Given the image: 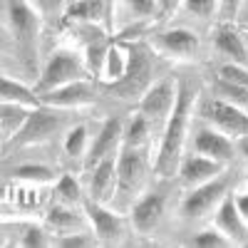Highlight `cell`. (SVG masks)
I'll return each mask as SVG.
<instances>
[{"mask_svg":"<svg viewBox=\"0 0 248 248\" xmlns=\"http://www.w3.org/2000/svg\"><path fill=\"white\" fill-rule=\"evenodd\" d=\"M55 201L57 203H67V206H82L85 196H82V186L72 174H62L55 181Z\"/></svg>","mask_w":248,"mask_h":248,"instance_id":"obj_27","label":"cell"},{"mask_svg":"<svg viewBox=\"0 0 248 248\" xmlns=\"http://www.w3.org/2000/svg\"><path fill=\"white\" fill-rule=\"evenodd\" d=\"M99 243L94 233H90L87 229H82V231H70V233H62L55 238V246H62V248H90Z\"/></svg>","mask_w":248,"mask_h":248,"instance_id":"obj_32","label":"cell"},{"mask_svg":"<svg viewBox=\"0 0 248 248\" xmlns=\"http://www.w3.org/2000/svg\"><path fill=\"white\" fill-rule=\"evenodd\" d=\"M45 107H55V109H82L90 107L94 102V87L90 85V79H77L70 85H62L57 90H50L45 94H40Z\"/></svg>","mask_w":248,"mask_h":248,"instance_id":"obj_12","label":"cell"},{"mask_svg":"<svg viewBox=\"0 0 248 248\" xmlns=\"http://www.w3.org/2000/svg\"><path fill=\"white\" fill-rule=\"evenodd\" d=\"M223 167L226 164L216 161V159H209V156H203L199 152L189 154V156H184L181 164H179V179L181 184L186 186V189H194V186H201L206 181H211L216 176L223 174Z\"/></svg>","mask_w":248,"mask_h":248,"instance_id":"obj_15","label":"cell"},{"mask_svg":"<svg viewBox=\"0 0 248 248\" xmlns=\"http://www.w3.org/2000/svg\"><path fill=\"white\" fill-rule=\"evenodd\" d=\"M196 99L199 90L186 79H179V90H176V105L171 114L164 119V134L156 149L154 159V171L159 176H174L179 171V164L184 159V144H186V132L196 109Z\"/></svg>","mask_w":248,"mask_h":248,"instance_id":"obj_1","label":"cell"},{"mask_svg":"<svg viewBox=\"0 0 248 248\" xmlns=\"http://www.w3.org/2000/svg\"><path fill=\"white\" fill-rule=\"evenodd\" d=\"M189 246H196V248H229V246H233V241L221 229H206V231H199L189 241Z\"/></svg>","mask_w":248,"mask_h":248,"instance_id":"obj_30","label":"cell"},{"mask_svg":"<svg viewBox=\"0 0 248 248\" xmlns=\"http://www.w3.org/2000/svg\"><path fill=\"white\" fill-rule=\"evenodd\" d=\"M149 137H152V119L147 114L137 112L129 124L124 127V147H137V149H144L149 144Z\"/></svg>","mask_w":248,"mask_h":248,"instance_id":"obj_25","label":"cell"},{"mask_svg":"<svg viewBox=\"0 0 248 248\" xmlns=\"http://www.w3.org/2000/svg\"><path fill=\"white\" fill-rule=\"evenodd\" d=\"M0 97H3V102L28 107V109L43 107V99H40V94L35 92V87H28L25 82H20L10 75H3V82H0Z\"/></svg>","mask_w":248,"mask_h":248,"instance_id":"obj_23","label":"cell"},{"mask_svg":"<svg viewBox=\"0 0 248 248\" xmlns=\"http://www.w3.org/2000/svg\"><path fill=\"white\" fill-rule=\"evenodd\" d=\"M236 152L248 161V137H241V139H236Z\"/></svg>","mask_w":248,"mask_h":248,"instance_id":"obj_41","label":"cell"},{"mask_svg":"<svg viewBox=\"0 0 248 248\" xmlns=\"http://www.w3.org/2000/svg\"><path fill=\"white\" fill-rule=\"evenodd\" d=\"M154 50L147 43H129V67L119 82H114L112 90L122 99H141V94L154 85Z\"/></svg>","mask_w":248,"mask_h":248,"instance_id":"obj_3","label":"cell"},{"mask_svg":"<svg viewBox=\"0 0 248 248\" xmlns=\"http://www.w3.org/2000/svg\"><path fill=\"white\" fill-rule=\"evenodd\" d=\"M5 28L13 37L15 55L30 77H40L37 72V35H40V15L28 0H3Z\"/></svg>","mask_w":248,"mask_h":248,"instance_id":"obj_2","label":"cell"},{"mask_svg":"<svg viewBox=\"0 0 248 248\" xmlns=\"http://www.w3.org/2000/svg\"><path fill=\"white\" fill-rule=\"evenodd\" d=\"M43 17H60L70 8V0H28Z\"/></svg>","mask_w":248,"mask_h":248,"instance_id":"obj_34","label":"cell"},{"mask_svg":"<svg viewBox=\"0 0 248 248\" xmlns=\"http://www.w3.org/2000/svg\"><path fill=\"white\" fill-rule=\"evenodd\" d=\"M129 67V43L124 40H114L107 50V60H105V67H102V77L99 82L105 87H112L114 82H119L124 77Z\"/></svg>","mask_w":248,"mask_h":248,"instance_id":"obj_22","label":"cell"},{"mask_svg":"<svg viewBox=\"0 0 248 248\" xmlns=\"http://www.w3.org/2000/svg\"><path fill=\"white\" fill-rule=\"evenodd\" d=\"M226 199V176H216L201 186L189 189V194L181 201V216L184 218H203L209 211H216V206Z\"/></svg>","mask_w":248,"mask_h":248,"instance_id":"obj_9","label":"cell"},{"mask_svg":"<svg viewBox=\"0 0 248 248\" xmlns=\"http://www.w3.org/2000/svg\"><path fill=\"white\" fill-rule=\"evenodd\" d=\"M233 201H236V206H238L241 216L248 221V191H241V194H236V196H233Z\"/></svg>","mask_w":248,"mask_h":248,"instance_id":"obj_38","label":"cell"},{"mask_svg":"<svg viewBox=\"0 0 248 248\" xmlns=\"http://www.w3.org/2000/svg\"><path fill=\"white\" fill-rule=\"evenodd\" d=\"M241 3H243V0H221V20H231V17H236Z\"/></svg>","mask_w":248,"mask_h":248,"instance_id":"obj_37","label":"cell"},{"mask_svg":"<svg viewBox=\"0 0 248 248\" xmlns=\"http://www.w3.org/2000/svg\"><path fill=\"white\" fill-rule=\"evenodd\" d=\"M90 77L92 75L87 70L85 55H79L75 50H55L47 57L45 67L40 70V77L35 79V92L45 94L62 85H70V82H77V79H90Z\"/></svg>","mask_w":248,"mask_h":248,"instance_id":"obj_4","label":"cell"},{"mask_svg":"<svg viewBox=\"0 0 248 248\" xmlns=\"http://www.w3.org/2000/svg\"><path fill=\"white\" fill-rule=\"evenodd\" d=\"M236 17H238V23L248 30V0H243V3H241V8H238Z\"/></svg>","mask_w":248,"mask_h":248,"instance_id":"obj_40","label":"cell"},{"mask_svg":"<svg viewBox=\"0 0 248 248\" xmlns=\"http://www.w3.org/2000/svg\"><path fill=\"white\" fill-rule=\"evenodd\" d=\"M122 147H124V122L119 117H109L99 127L94 141L90 144V152H87L85 161H82V167L92 171L99 161H105L109 156H119Z\"/></svg>","mask_w":248,"mask_h":248,"instance_id":"obj_10","label":"cell"},{"mask_svg":"<svg viewBox=\"0 0 248 248\" xmlns=\"http://www.w3.org/2000/svg\"><path fill=\"white\" fill-rule=\"evenodd\" d=\"M194 152L216 159L221 164H229L236 154V139H231L229 134H223L218 127H201L194 137Z\"/></svg>","mask_w":248,"mask_h":248,"instance_id":"obj_14","label":"cell"},{"mask_svg":"<svg viewBox=\"0 0 248 248\" xmlns=\"http://www.w3.org/2000/svg\"><path fill=\"white\" fill-rule=\"evenodd\" d=\"M65 109H55V107H37L30 112L28 122L8 144H3L5 154H10L13 149H25V147H37V144L50 141L62 127H65Z\"/></svg>","mask_w":248,"mask_h":248,"instance_id":"obj_6","label":"cell"},{"mask_svg":"<svg viewBox=\"0 0 248 248\" xmlns=\"http://www.w3.org/2000/svg\"><path fill=\"white\" fill-rule=\"evenodd\" d=\"M87 218H90V229L97 236L102 246H117L122 243L124 233H127V221H124L122 211L109 209V203H99L92 199H85L82 203Z\"/></svg>","mask_w":248,"mask_h":248,"instance_id":"obj_7","label":"cell"},{"mask_svg":"<svg viewBox=\"0 0 248 248\" xmlns=\"http://www.w3.org/2000/svg\"><path fill=\"white\" fill-rule=\"evenodd\" d=\"M134 17L144 20V17H154V13H159V0H127Z\"/></svg>","mask_w":248,"mask_h":248,"instance_id":"obj_36","label":"cell"},{"mask_svg":"<svg viewBox=\"0 0 248 248\" xmlns=\"http://www.w3.org/2000/svg\"><path fill=\"white\" fill-rule=\"evenodd\" d=\"M214 45L231 62L248 67V45H246L241 30L231 25V20H221L218 23V28L214 30Z\"/></svg>","mask_w":248,"mask_h":248,"instance_id":"obj_18","label":"cell"},{"mask_svg":"<svg viewBox=\"0 0 248 248\" xmlns=\"http://www.w3.org/2000/svg\"><path fill=\"white\" fill-rule=\"evenodd\" d=\"M176 90H179V79L167 77L161 82H154L137 102V109L147 114L149 119H167L176 105Z\"/></svg>","mask_w":248,"mask_h":248,"instance_id":"obj_11","label":"cell"},{"mask_svg":"<svg viewBox=\"0 0 248 248\" xmlns=\"http://www.w3.org/2000/svg\"><path fill=\"white\" fill-rule=\"evenodd\" d=\"M144 176H147L144 152L137 147H122V152L117 156V194L112 199L117 211L132 209L134 196L144 186Z\"/></svg>","mask_w":248,"mask_h":248,"instance_id":"obj_5","label":"cell"},{"mask_svg":"<svg viewBox=\"0 0 248 248\" xmlns=\"http://www.w3.org/2000/svg\"><path fill=\"white\" fill-rule=\"evenodd\" d=\"M216 229H221L226 236L233 241V246H246L248 243V221L241 216L233 196L226 194V199L216 206Z\"/></svg>","mask_w":248,"mask_h":248,"instance_id":"obj_17","label":"cell"},{"mask_svg":"<svg viewBox=\"0 0 248 248\" xmlns=\"http://www.w3.org/2000/svg\"><path fill=\"white\" fill-rule=\"evenodd\" d=\"M179 5H181V0H159V13L167 17V15H171Z\"/></svg>","mask_w":248,"mask_h":248,"instance_id":"obj_39","label":"cell"},{"mask_svg":"<svg viewBox=\"0 0 248 248\" xmlns=\"http://www.w3.org/2000/svg\"><path fill=\"white\" fill-rule=\"evenodd\" d=\"M20 246L23 248H47L55 246V233H47L40 226H28L23 238H20Z\"/></svg>","mask_w":248,"mask_h":248,"instance_id":"obj_33","label":"cell"},{"mask_svg":"<svg viewBox=\"0 0 248 248\" xmlns=\"http://www.w3.org/2000/svg\"><path fill=\"white\" fill-rule=\"evenodd\" d=\"M246 181H248V176H246Z\"/></svg>","mask_w":248,"mask_h":248,"instance_id":"obj_42","label":"cell"},{"mask_svg":"<svg viewBox=\"0 0 248 248\" xmlns=\"http://www.w3.org/2000/svg\"><path fill=\"white\" fill-rule=\"evenodd\" d=\"M201 117L206 122H211L214 127H218L223 134H229L231 139H241L248 137V109L238 107L231 99H209L201 107Z\"/></svg>","mask_w":248,"mask_h":248,"instance_id":"obj_8","label":"cell"},{"mask_svg":"<svg viewBox=\"0 0 248 248\" xmlns=\"http://www.w3.org/2000/svg\"><path fill=\"white\" fill-rule=\"evenodd\" d=\"M181 8L201 20H209L214 15H221V0H181Z\"/></svg>","mask_w":248,"mask_h":248,"instance_id":"obj_31","label":"cell"},{"mask_svg":"<svg viewBox=\"0 0 248 248\" xmlns=\"http://www.w3.org/2000/svg\"><path fill=\"white\" fill-rule=\"evenodd\" d=\"M62 20L65 25L90 23L112 30V0H72Z\"/></svg>","mask_w":248,"mask_h":248,"instance_id":"obj_13","label":"cell"},{"mask_svg":"<svg viewBox=\"0 0 248 248\" xmlns=\"http://www.w3.org/2000/svg\"><path fill=\"white\" fill-rule=\"evenodd\" d=\"M32 109L28 107H20V105H10V102H3L0 107V127H3V144H8L20 129L23 124L28 122Z\"/></svg>","mask_w":248,"mask_h":248,"instance_id":"obj_24","label":"cell"},{"mask_svg":"<svg viewBox=\"0 0 248 248\" xmlns=\"http://www.w3.org/2000/svg\"><path fill=\"white\" fill-rule=\"evenodd\" d=\"M90 132L85 124H75V127L67 129L65 134V141H62V149H65V154L70 159H82L85 161L87 152H90Z\"/></svg>","mask_w":248,"mask_h":248,"instance_id":"obj_26","label":"cell"},{"mask_svg":"<svg viewBox=\"0 0 248 248\" xmlns=\"http://www.w3.org/2000/svg\"><path fill=\"white\" fill-rule=\"evenodd\" d=\"M164 209H167V199H164V194L159 191H152V194H144L141 199H137L132 203V226L137 233H152L161 216H164Z\"/></svg>","mask_w":248,"mask_h":248,"instance_id":"obj_16","label":"cell"},{"mask_svg":"<svg viewBox=\"0 0 248 248\" xmlns=\"http://www.w3.org/2000/svg\"><path fill=\"white\" fill-rule=\"evenodd\" d=\"M218 77L226 79V82H233V85L248 90V67L243 65H236V62H226V65L218 70Z\"/></svg>","mask_w":248,"mask_h":248,"instance_id":"obj_35","label":"cell"},{"mask_svg":"<svg viewBox=\"0 0 248 248\" xmlns=\"http://www.w3.org/2000/svg\"><path fill=\"white\" fill-rule=\"evenodd\" d=\"M90 174V199L99 203H112L117 194V156L99 161Z\"/></svg>","mask_w":248,"mask_h":248,"instance_id":"obj_20","label":"cell"},{"mask_svg":"<svg viewBox=\"0 0 248 248\" xmlns=\"http://www.w3.org/2000/svg\"><path fill=\"white\" fill-rule=\"evenodd\" d=\"M13 174H15V179L28 181V184H50L57 179L55 169L45 167V164H20Z\"/></svg>","mask_w":248,"mask_h":248,"instance_id":"obj_29","label":"cell"},{"mask_svg":"<svg viewBox=\"0 0 248 248\" xmlns=\"http://www.w3.org/2000/svg\"><path fill=\"white\" fill-rule=\"evenodd\" d=\"M199 35L189 28H171V30H164L159 37H156V47L169 55V57H179V60H186V57H194L199 52Z\"/></svg>","mask_w":248,"mask_h":248,"instance_id":"obj_19","label":"cell"},{"mask_svg":"<svg viewBox=\"0 0 248 248\" xmlns=\"http://www.w3.org/2000/svg\"><path fill=\"white\" fill-rule=\"evenodd\" d=\"M109 40L107 35H102L97 40H92V43L85 45V62H87V70L92 77H102V67H105V60H107V50H109Z\"/></svg>","mask_w":248,"mask_h":248,"instance_id":"obj_28","label":"cell"},{"mask_svg":"<svg viewBox=\"0 0 248 248\" xmlns=\"http://www.w3.org/2000/svg\"><path fill=\"white\" fill-rule=\"evenodd\" d=\"M45 223H47V229L55 233V238L57 236H62V233H70V231H82L85 226L90 223V218H87V214L85 216H79L77 211H75V206H67V203H57L55 201V206L47 211V216H45Z\"/></svg>","mask_w":248,"mask_h":248,"instance_id":"obj_21","label":"cell"}]
</instances>
